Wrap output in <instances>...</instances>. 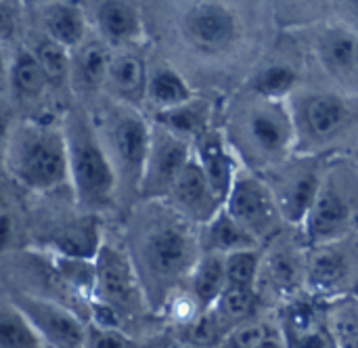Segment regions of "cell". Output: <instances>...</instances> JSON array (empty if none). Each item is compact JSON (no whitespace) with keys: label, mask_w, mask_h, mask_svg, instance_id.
Returning a JSON list of instances; mask_svg holds the SVG:
<instances>
[{"label":"cell","mask_w":358,"mask_h":348,"mask_svg":"<svg viewBox=\"0 0 358 348\" xmlns=\"http://www.w3.org/2000/svg\"><path fill=\"white\" fill-rule=\"evenodd\" d=\"M201 254L193 223L170 208V216L149 223L136 239L132 265L147 302L164 305L182 279H189Z\"/></svg>","instance_id":"cell-1"},{"label":"cell","mask_w":358,"mask_h":348,"mask_svg":"<svg viewBox=\"0 0 358 348\" xmlns=\"http://www.w3.org/2000/svg\"><path fill=\"white\" fill-rule=\"evenodd\" d=\"M2 164L29 191L46 193L69 185L63 126L40 120L13 122Z\"/></svg>","instance_id":"cell-2"},{"label":"cell","mask_w":358,"mask_h":348,"mask_svg":"<svg viewBox=\"0 0 358 348\" xmlns=\"http://www.w3.org/2000/svg\"><path fill=\"white\" fill-rule=\"evenodd\" d=\"M61 126L67 143V170L76 202L90 212L115 208L120 197L117 176L92 122L80 111H69Z\"/></svg>","instance_id":"cell-3"},{"label":"cell","mask_w":358,"mask_h":348,"mask_svg":"<svg viewBox=\"0 0 358 348\" xmlns=\"http://www.w3.org/2000/svg\"><path fill=\"white\" fill-rule=\"evenodd\" d=\"M229 141L250 170L277 168L296 151V126L289 103L258 97L256 103L248 105L235 118Z\"/></svg>","instance_id":"cell-4"},{"label":"cell","mask_w":358,"mask_h":348,"mask_svg":"<svg viewBox=\"0 0 358 348\" xmlns=\"http://www.w3.org/2000/svg\"><path fill=\"white\" fill-rule=\"evenodd\" d=\"M149 137L151 124L130 105L109 118L105 149L117 176V195H138Z\"/></svg>","instance_id":"cell-5"},{"label":"cell","mask_w":358,"mask_h":348,"mask_svg":"<svg viewBox=\"0 0 358 348\" xmlns=\"http://www.w3.org/2000/svg\"><path fill=\"white\" fill-rule=\"evenodd\" d=\"M296 126V151L315 149L340 137L355 122V107L348 97L334 92H310L289 103Z\"/></svg>","instance_id":"cell-6"},{"label":"cell","mask_w":358,"mask_h":348,"mask_svg":"<svg viewBox=\"0 0 358 348\" xmlns=\"http://www.w3.org/2000/svg\"><path fill=\"white\" fill-rule=\"evenodd\" d=\"M224 210L243 225L260 246L271 242L283 225L277 200L268 183L254 170L241 168L227 193Z\"/></svg>","instance_id":"cell-7"},{"label":"cell","mask_w":358,"mask_h":348,"mask_svg":"<svg viewBox=\"0 0 358 348\" xmlns=\"http://www.w3.org/2000/svg\"><path fill=\"white\" fill-rule=\"evenodd\" d=\"M10 305L21 311L46 348H84L86 344L88 328L63 302L29 292H15Z\"/></svg>","instance_id":"cell-8"},{"label":"cell","mask_w":358,"mask_h":348,"mask_svg":"<svg viewBox=\"0 0 358 348\" xmlns=\"http://www.w3.org/2000/svg\"><path fill=\"white\" fill-rule=\"evenodd\" d=\"M191 155H193L191 141L153 122L138 195L149 202L166 200L178 174L191 160Z\"/></svg>","instance_id":"cell-9"},{"label":"cell","mask_w":358,"mask_h":348,"mask_svg":"<svg viewBox=\"0 0 358 348\" xmlns=\"http://www.w3.org/2000/svg\"><path fill=\"white\" fill-rule=\"evenodd\" d=\"M96 288L92 300L105 302L120 317L122 313H136L147 302L132 260L109 244H103L96 258Z\"/></svg>","instance_id":"cell-10"},{"label":"cell","mask_w":358,"mask_h":348,"mask_svg":"<svg viewBox=\"0 0 358 348\" xmlns=\"http://www.w3.org/2000/svg\"><path fill=\"white\" fill-rule=\"evenodd\" d=\"M241 34L237 13L220 0H199L182 17V36L206 55L231 48Z\"/></svg>","instance_id":"cell-11"},{"label":"cell","mask_w":358,"mask_h":348,"mask_svg":"<svg viewBox=\"0 0 358 348\" xmlns=\"http://www.w3.org/2000/svg\"><path fill=\"white\" fill-rule=\"evenodd\" d=\"M352 225V206L346 195L325 176L300 229L310 248L338 244Z\"/></svg>","instance_id":"cell-12"},{"label":"cell","mask_w":358,"mask_h":348,"mask_svg":"<svg viewBox=\"0 0 358 348\" xmlns=\"http://www.w3.org/2000/svg\"><path fill=\"white\" fill-rule=\"evenodd\" d=\"M279 332L287 348H338L329 330L327 313L323 315L319 298H302L300 294L285 300L281 309Z\"/></svg>","instance_id":"cell-13"},{"label":"cell","mask_w":358,"mask_h":348,"mask_svg":"<svg viewBox=\"0 0 358 348\" xmlns=\"http://www.w3.org/2000/svg\"><path fill=\"white\" fill-rule=\"evenodd\" d=\"M166 202L176 214L193 225H206L224 206L222 200L214 193L195 155H191V160L178 174Z\"/></svg>","instance_id":"cell-14"},{"label":"cell","mask_w":358,"mask_h":348,"mask_svg":"<svg viewBox=\"0 0 358 348\" xmlns=\"http://www.w3.org/2000/svg\"><path fill=\"white\" fill-rule=\"evenodd\" d=\"M323 181H325V174H323L321 166L315 160H306V164L281 174L277 179V185L268 183V187L275 193L283 223H289L296 227L302 225Z\"/></svg>","instance_id":"cell-15"},{"label":"cell","mask_w":358,"mask_h":348,"mask_svg":"<svg viewBox=\"0 0 358 348\" xmlns=\"http://www.w3.org/2000/svg\"><path fill=\"white\" fill-rule=\"evenodd\" d=\"M191 145H193V155L199 162L203 174L208 176L214 193L224 204L227 193H229L237 172L243 168L229 137L210 126L199 137H195Z\"/></svg>","instance_id":"cell-16"},{"label":"cell","mask_w":358,"mask_h":348,"mask_svg":"<svg viewBox=\"0 0 358 348\" xmlns=\"http://www.w3.org/2000/svg\"><path fill=\"white\" fill-rule=\"evenodd\" d=\"M304 286L310 296L323 300L336 298L348 281V258L344 252L331 246H317L304 256Z\"/></svg>","instance_id":"cell-17"},{"label":"cell","mask_w":358,"mask_h":348,"mask_svg":"<svg viewBox=\"0 0 358 348\" xmlns=\"http://www.w3.org/2000/svg\"><path fill=\"white\" fill-rule=\"evenodd\" d=\"M101 246H103L101 225H99L96 216H86L82 221H76V223H69V225L55 229L46 237L42 250L59 254V256L94 260Z\"/></svg>","instance_id":"cell-18"},{"label":"cell","mask_w":358,"mask_h":348,"mask_svg":"<svg viewBox=\"0 0 358 348\" xmlns=\"http://www.w3.org/2000/svg\"><path fill=\"white\" fill-rule=\"evenodd\" d=\"M304 256L292 248H277L262 256L258 284H266L283 302L298 296L304 286ZM258 288V286H256Z\"/></svg>","instance_id":"cell-19"},{"label":"cell","mask_w":358,"mask_h":348,"mask_svg":"<svg viewBox=\"0 0 358 348\" xmlns=\"http://www.w3.org/2000/svg\"><path fill=\"white\" fill-rule=\"evenodd\" d=\"M317 55L323 67L338 80H352L358 74V36L344 25H329L319 42Z\"/></svg>","instance_id":"cell-20"},{"label":"cell","mask_w":358,"mask_h":348,"mask_svg":"<svg viewBox=\"0 0 358 348\" xmlns=\"http://www.w3.org/2000/svg\"><path fill=\"white\" fill-rule=\"evenodd\" d=\"M199 248H201V252H212V254H222L224 256V254H231V252L252 250V248H262V246L222 206L206 225H201Z\"/></svg>","instance_id":"cell-21"},{"label":"cell","mask_w":358,"mask_h":348,"mask_svg":"<svg viewBox=\"0 0 358 348\" xmlns=\"http://www.w3.org/2000/svg\"><path fill=\"white\" fill-rule=\"evenodd\" d=\"M96 25L107 44L126 46L143 38L141 13L128 0H103L96 6Z\"/></svg>","instance_id":"cell-22"},{"label":"cell","mask_w":358,"mask_h":348,"mask_svg":"<svg viewBox=\"0 0 358 348\" xmlns=\"http://www.w3.org/2000/svg\"><path fill=\"white\" fill-rule=\"evenodd\" d=\"M147 67L145 61L138 55L122 53L117 57H111L105 84H109L111 92L120 97L128 105H138L145 101L147 95Z\"/></svg>","instance_id":"cell-23"},{"label":"cell","mask_w":358,"mask_h":348,"mask_svg":"<svg viewBox=\"0 0 358 348\" xmlns=\"http://www.w3.org/2000/svg\"><path fill=\"white\" fill-rule=\"evenodd\" d=\"M71 69L69 76L76 80V86L82 90H96L105 84L107 69L111 63V53L103 40H84L71 50Z\"/></svg>","instance_id":"cell-24"},{"label":"cell","mask_w":358,"mask_h":348,"mask_svg":"<svg viewBox=\"0 0 358 348\" xmlns=\"http://www.w3.org/2000/svg\"><path fill=\"white\" fill-rule=\"evenodd\" d=\"M189 292L197 300L201 311H210L222 290L227 288V271H224V256L201 252L195 267L189 273Z\"/></svg>","instance_id":"cell-25"},{"label":"cell","mask_w":358,"mask_h":348,"mask_svg":"<svg viewBox=\"0 0 358 348\" xmlns=\"http://www.w3.org/2000/svg\"><path fill=\"white\" fill-rule=\"evenodd\" d=\"M44 27L46 36L67 50H73L86 40V19L82 11L69 2H48L44 6Z\"/></svg>","instance_id":"cell-26"},{"label":"cell","mask_w":358,"mask_h":348,"mask_svg":"<svg viewBox=\"0 0 358 348\" xmlns=\"http://www.w3.org/2000/svg\"><path fill=\"white\" fill-rule=\"evenodd\" d=\"M155 124L193 143L206 128H210V105L203 99H189L176 107L155 111Z\"/></svg>","instance_id":"cell-27"},{"label":"cell","mask_w":358,"mask_h":348,"mask_svg":"<svg viewBox=\"0 0 358 348\" xmlns=\"http://www.w3.org/2000/svg\"><path fill=\"white\" fill-rule=\"evenodd\" d=\"M193 90L189 82L172 67V65H159L151 71L147 80V95L145 101L153 105L155 111H164L170 107H176L180 103H187L193 99Z\"/></svg>","instance_id":"cell-28"},{"label":"cell","mask_w":358,"mask_h":348,"mask_svg":"<svg viewBox=\"0 0 358 348\" xmlns=\"http://www.w3.org/2000/svg\"><path fill=\"white\" fill-rule=\"evenodd\" d=\"M6 78L10 82L15 97H21V99H38L48 86V80L34 50H27V48H19L13 61H8Z\"/></svg>","instance_id":"cell-29"},{"label":"cell","mask_w":358,"mask_h":348,"mask_svg":"<svg viewBox=\"0 0 358 348\" xmlns=\"http://www.w3.org/2000/svg\"><path fill=\"white\" fill-rule=\"evenodd\" d=\"M260 294L256 288H243V286H227L214 307L210 309L218 323H243L248 319H254L258 311Z\"/></svg>","instance_id":"cell-30"},{"label":"cell","mask_w":358,"mask_h":348,"mask_svg":"<svg viewBox=\"0 0 358 348\" xmlns=\"http://www.w3.org/2000/svg\"><path fill=\"white\" fill-rule=\"evenodd\" d=\"M0 348H46L29 321L13 305L0 307Z\"/></svg>","instance_id":"cell-31"},{"label":"cell","mask_w":358,"mask_h":348,"mask_svg":"<svg viewBox=\"0 0 358 348\" xmlns=\"http://www.w3.org/2000/svg\"><path fill=\"white\" fill-rule=\"evenodd\" d=\"M329 330L338 348H358V300L348 294V300H338L327 309Z\"/></svg>","instance_id":"cell-32"},{"label":"cell","mask_w":358,"mask_h":348,"mask_svg":"<svg viewBox=\"0 0 358 348\" xmlns=\"http://www.w3.org/2000/svg\"><path fill=\"white\" fill-rule=\"evenodd\" d=\"M298 82V74L287 65H271L256 74L252 80V90L258 97L275 99V101H287L294 95Z\"/></svg>","instance_id":"cell-33"},{"label":"cell","mask_w":358,"mask_h":348,"mask_svg":"<svg viewBox=\"0 0 358 348\" xmlns=\"http://www.w3.org/2000/svg\"><path fill=\"white\" fill-rule=\"evenodd\" d=\"M262 267V252L260 248L239 250L224 254V271H227V286H243L256 288Z\"/></svg>","instance_id":"cell-34"},{"label":"cell","mask_w":358,"mask_h":348,"mask_svg":"<svg viewBox=\"0 0 358 348\" xmlns=\"http://www.w3.org/2000/svg\"><path fill=\"white\" fill-rule=\"evenodd\" d=\"M48 84H63L69 78V69H71V50H67L65 46H61L59 42L50 40L48 36L44 40L38 42L36 50H34Z\"/></svg>","instance_id":"cell-35"},{"label":"cell","mask_w":358,"mask_h":348,"mask_svg":"<svg viewBox=\"0 0 358 348\" xmlns=\"http://www.w3.org/2000/svg\"><path fill=\"white\" fill-rule=\"evenodd\" d=\"M271 332H273V328H268L266 323L248 319L243 323L233 326L229 332H224V336L220 338L216 348H254L258 347V342L264 340Z\"/></svg>","instance_id":"cell-36"},{"label":"cell","mask_w":358,"mask_h":348,"mask_svg":"<svg viewBox=\"0 0 358 348\" xmlns=\"http://www.w3.org/2000/svg\"><path fill=\"white\" fill-rule=\"evenodd\" d=\"M84 348H134V344L128 338V334H124L122 330L99 328L90 323Z\"/></svg>","instance_id":"cell-37"},{"label":"cell","mask_w":358,"mask_h":348,"mask_svg":"<svg viewBox=\"0 0 358 348\" xmlns=\"http://www.w3.org/2000/svg\"><path fill=\"white\" fill-rule=\"evenodd\" d=\"M334 0H285L287 13H294V21L296 19H308V17H317L319 13H323Z\"/></svg>","instance_id":"cell-38"},{"label":"cell","mask_w":358,"mask_h":348,"mask_svg":"<svg viewBox=\"0 0 358 348\" xmlns=\"http://www.w3.org/2000/svg\"><path fill=\"white\" fill-rule=\"evenodd\" d=\"M17 32V15L15 8L6 2L0 0V42H8Z\"/></svg>","instance_id":"cell-39"},{"label":"cell","mask_w":358,"mask_h":348,"mask_svg":"<svg viewBox=\"0 0 358 348\" xmlns=\"http://www.w3.org/2000/svg\"><path fill=\"white\" fill-rule=\"evenodd\" d=\"M13 233H15V221L4 210V212H0V252H4L8 248V244L13 242Z\"/></svg>","instance_id":"cell-40"},{"label":"cell","mask_w":358,"mask_h":348,"mask_svg":"<svg viewBox=\"0 0 358 348\" xmlns=\"http://www.w3.org/2000/svg\"><path fill=\"white\" fill-rule=\"evenodd\" d=\"M13 118L8 111L0 109V164H2V158H4V151H6V143H8V134H10V128H13Z\"/></svg>","instance_id":"cell-41"},{"label":"cell","mask_w":358,"mask_h":348,"mask_svg":"<svg viewBox=\"0 0 358 348\" xmlns=\"http://www.w3.org/2000/svg\"><path fill=\"white\" fill-rule=\"evenodd\" d=\"M254 348H287V342H285V338H283V334L279 332V328L277 330H273L264 340H260L258 342V347Z\"/></svg>","instance_id":"cell-42"},{"label":"cell","mask_w":358,"mask_h":348,"mask_svg":"<svg viewBox=\"0 0 358 348\" xmlns=\"http://www.w3.org/2000/svg\"><path fill=\"white\" fill-rule=\"evenodd\" d=\"M6 74H8V61H6V55H4V48L0 42V78H6Z\"/></svg>","instance_id":"cell-43"},{"label":"cell","mask_w":358,"mask_h":348,"mask_svg":"<svg viewBox=\"0 0 358 348\" xmlns=\"http://www.w3.org/2000/svg\"><path fill=\"white\" fill-rule=\"evenodd\" d=\"M166 348H203V347L191 344V342H187V340H174V342H170Z\"/></svg>","instance_id":"cell-44"},{"label":"cell","mask_w":358,"mask_h":348,"mask_svg":"<svg viewBox=\"0 0 358 348\" xmlns=\"http://www.w3.org/2000/svg\"><path fill=\"white\" fill-rule=\"evenodd\" d=\"M6 210V195H4V189L0 187V212Z\"/></svg>","instance_id":"cell-45"},{"label":"cell","mask_w":358,"mask_h":348,"mask_svg":"<svg viewBox=\"0 0 358 348\" xmlns=\"http://www.w3.org/2000/svg\"><path fill=\"white\" fill-rule=\"evenodd\" d=\"M344 2H346V6H348L350 11L358 13V0H344Z\"/></svg>","instance_id":"cell-46"},{"label":"cell","mask_w":358,"mask_h":348,"mask_svg":"<svg viewBox=\"0 0 358 348\" xmlns=\"http://www.w3.org/2000/svg\"><path fill=\"white\" fill-rule=\"evenodd\" d=\"M21 2H23V4H31V6H34V4H48L50 0H21Z\"/></svg>","instance_id":"cell-47"},{"label":"cell","mask_w":358,"mask_h":348,"mask_svg":"<svg viewBox=\"0 0 358 348\" xmlns=\"http://www.w3.org/2000/svg\"><path fill=\"white\" fill-rule=\"evenodd\" d=\"M348 294H350L352 298H357L358 300V281L355 284V286H352V288H350V292H348Z\"/></svg>","instance_id":"cell-48"}]
</instances>
